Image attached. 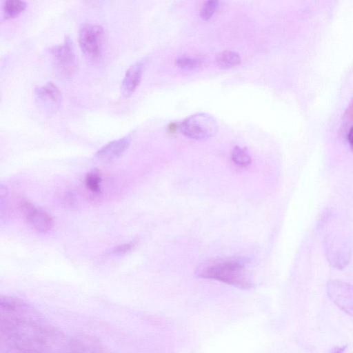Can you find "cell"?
<instances>
[{
    "label": "cell",
    "mask_w": 353,
    "mask_h": 353,
    "mask_svg": "<svg viewBox=\"0 0 353 353\" xmlns=\"http://www.w3.org/2000/svg\"><path fill=\"white\" fill-rule=\"evenodd\" d=\"M2 342L11 353H57L68 343L31 305L12 296L0 298Z\"/></svg>",
    "instance_id": "obj_1"
},
{
    "label": "cell",
    "mask_w": 353,
    "mask_h": 353,
    "mask_svg": "<svg viewBox=\"0 0 353 353\" xmlns=\"http://www.w3.org/2000/svg\"><path fill=\"white\" fill-rule=\"evenodd\" d=\"M249 259L244 257L214 258L199 264L196 276L225 283L236 288L248 290L254 286L248 269Z\"/></svg>",
    "instance_id": "obj_2"
},
{
    "label": "cell",
    "mask_w": 353,
    "mask_h": 353,
    "mask_svg": "<svg viewBox=\"0 0 353 353\" xmlns=\"http://www.w3.org/2000/svg\"><path fill=\"white\" fill-rule=\"evenodd\" d=\"M181 133L192 139L205 140L217 132L215 119L206 113H196L184 119L180 126Z\"/></svg>",
    "instance_id": "obj_3"
},
{
    "label": "cell",
    "mask_w": 353,
    "mask_h": 353,
    "mask_svg": "<svg viewBox=\"0 0 353 353\" xmlns=\"http://www.w3.org/2000/svg\"><path fill=\"white\" fill-rule=\"evenodd\" d=\"M79 43L84 54L90 59H98L104 43V31L97 24L84 23L79 30Z\"/></svg>",
    "instance_id": "obj_4"
},
{
    "label": "cell",
    "mask_w": 353,
    "mask_h": 353,
    "mask_svg": "<svg viewBox=\"0 0 353 353\" xmlns=\"http://www.w3.org/2000/svg\"><path fill=\"white\" fill-rule=\"evenodd\" d=\"M326 291L336 307L353 317V285L338 279L330 280L326 284Z\"/></svg>",
    "instance_id": "obj_5"
},
{
    "label": "cell",
    "mask_w": 353,
    "mask_h": 353,
    "mask_svg": "<svg viewBox=\"0 0 353 353\" xmlns=\"http://www.w3.org/2000/svg\"><path fill=\"white\" fill-rule=\"evenodd\" d=\"M57 72L63 77H72L77 70V59L72 42L69 38L62 44L54 46L50 50Z\"/></svg>",
    "instance_id": "obj_6"
},
{
    "label": "cell",
    "mask_w": 353,
    "mask_h": 353,
    "mask_svg": "<svg viewBox=\"0 0 353 353\" xmlns=\"http://www.w3.org/2000/svg\"><path fill=\"white\" fill-rule=\"evenodd\" d=\"M325 240V250L329 263L335 268H345L351 257V248L347 241L339 236Z\"/></svg>",
    "instance_id": "obj_7"
},
{
    "label": "cell",
    "mask_w": 353,
    "mask_h": 353,
    "mask_svg": "<svg viewBox=\"0 0 353 353\" xmlns=\"http://www.w3.org/2000/svg\"><path fill=\"white\" fill-rule=\"evenodd\" d=\"M20 208L29 224L37 232L46 233L52 228L53 219L46 211L35 208L28 201H22Z\"/></svg>",
    "instance_id": "obj_8"
},
{
    "label": "cell",
    "mask_w": 353,
    "mask_h": 353,
    "mask_svg": "<svg viewBox=\"0 0 353 353\" xmlns=\"http://www.w3.org/2000/svg\"><path fill=\"white\" fill-rule=\"evenodd\" d=\"M34 95L38 103L50 112L57 110L61 102V92L52 82L36 88Z\"/></svg>",
    "instance_id": "obj_9"
},
{
    "label": "cell",
    "mask_w": 353,
    "mask_h": 353,
    "mask_svg": "<svg viewBox=\"0 0 353 353\" xmlns=\"http://www.w3.org/2000/svg\"><path fill=\"white\" fill-rule=\"evenodd\" d=\"M143 66V61H138L127 70L121 86V94L124 97L132 95L139 85Z\"/></svg>",
    "instance_id": "obj_10"
},
{
    "label": "cell",
    "mask_w": 353,
    "mask_h": 353,
    "mask_svg": "<svg viewBox=\"0 0 353 353\" xmlns=\"http://www.w3.org/2000/svg\"><path fill=\"white\" fill-rule=\"evenodd\" d=\"M130 138L124 137L109 142L96 153V157L105 161H110L120 157L130 146Z\"/></svg>",
    "instance_id": "obj_11"
},
{
    "label": "cell",
    "mask_w": 353,
    "mask_h": 353,
    "mask_svg": "<svg viewBox=\"0 0 353 353\" xmlns=\"http://www.w3.org/2000/svg\"><path fill=\"white\" fill-rule=\"evenodd\" d=\"M26 1L20 0H7L1 6V15L5 19L15 18L22 13L26 8Z\"/></svg>",
    "instance_id": "obj_12"
},
{
    "label": "cell",
    "mask_w": 353,
    "mask_h": 353,
    "mask_svg": "<svg viewBox=\"0 0 353 353\" xmlns=\"http://www.w3.org/2000/svg\"><path fill=\"white\" fill-rule=\"evenodd\" d=\"M241 59L240 55L231 50H225L219 53L216 57V62L223 68H228L239 65Z\"/></svg>",
    "instance_id": "obj_13"
},
{
    "label": "cell",
    "mask_w": 353,
    "mask_h": 353,
    "mask_svg": "<svg viewBox=\"0 0 353 353\" xmlns=\"http://www.w3.org/2000/svg\"><path fill=\"white\" fill-rule=\"evenodd\" d=\"M232 160L236 165L245 168L250 165L252 159L245 148L235 146L232 151Z\"/></svg>",
    "instance_id": "obj_14"
},
{
    "label": "cell",
    "mask_w": 353,
    "mask_h": 353,
    "mask_svg": "<svg viewBox=\"0 0 353 353\" xmlns=\"http://www.w3.org/2000/svg\"><path fill=\"white\" fill-rule=\"evenodd\" d=\"M101 176L97 170H92L85 177L87 188L94 193H99L101 190Z\"/></svg>",
    "instance_id": "obj_15"
},
{
    "label": "cell",
    "mask_w": 353,
    "mask_h": 353,
    "mask_svg": "<svg viewBox=\"0 0 353 353\" xmlns=\"http://www.w3.org/2000/svg\"><path fill=\"white\" fill-rule=\"evenodd\" d=\"M218 6L219 2L215 0H210L204 2L199 12L201 18L205 21L210 19L216 12Z\"/></svg>",
    "instance_id": "obj_16"
},
{
    "label": "cell",
    "mask_w": 353,
    "mask_h": 353,
    "mask_svg": "<svg viewBox=\"0 0 353 353\" xmlns=\"http://www.w3.org/2000/svg\"><path fill=\"white\" fill-rule=\"evenodd\" d=\"M201 63V60L197 58L182 57L176 60V65L179 68L190 70L198 68Z\"/></svg>",
    "instance_id": "obj_17"
},
{
    "label": "cell",
    "mask_w": 353,
    "mask_h": 353,
    "mask_svg": "<svg viewBox=\"0 0 353 353\" xmlns=\"http://www.w3.org/2000/svg\"><path fill=\"white\" fill-rule=\"evenodd\" d=\"M134 242H129L115 247L112 252L117 254H124L130 251L134 246Z\"/></svg>",
    "instance_id": "obj_18"
},
{
    "label": "cell",
    "mask_w": 353,
    "mask_h": 353,
    "mask_svg": "<svg viewBox=\"0 0 353 353\" xmlns=\"http://www.w3.org/2000/svg\"><path fill=\"white\" fill-rule=\"evenodd\" d=\"M347 141L350 149L353 151V126H352L347 134Z\"/></svg>",
    "instance_id": "obj_19"
},
{
    "label": "cell",
    "mask_w": 353,
    "mask_h": 353,
    "mask_svg": "<svg viewBox=\"0 0 353 353\" xmlns=\"http://www.w3.org/2000/svg\"><path fill=\"white\" fill-rule=\"evenodd\" d=\"M347 347L346 345L334 347L331 350L330 353H344Z\"/></svg>",
    "instance_id": "obj_20"
}]
</instances>
